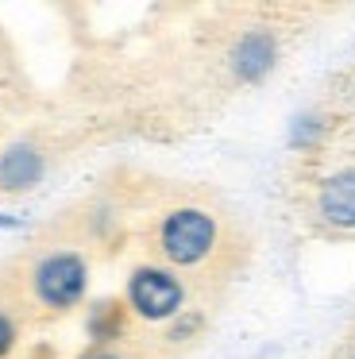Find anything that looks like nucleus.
Returning a JSON list of instances; mask_svg holds the SVG:
<instances>
[{"label": "nucleus", "mask_w": 355, "mask_h": 359, "mask_svg": "<svg viewBox=\"0 0 355 359\" xmlns=\"http://www.w3.org/2000/svg\"><path fill=\"white\" fill-rule=\"evenodd\" d=\"M151 251L154 263H162L174 274H208L216 266H228L236 240H232V224L216 209L174 205L154 220Z\"/></svg>", "instance_id": "1"}, {"label": "nucleus", "mask_w": 355, "mask_h": 359, "mask_svg": "<svg viewBox=\"0 0 355 359\" xmlns=\"http://www.w3.org/2000/svg\"><path fill=\"white\" fill-rule=\"evenodd\" d=\"M20 290L23 302L35 305L43 317H62V313L77 309L89 290V263L77 248L69 243H54V248H39L35 255L23 259L20 271Z\"/></svg>", "instance_id": "2"}, {"label": "nucleus", "mask_w": 355, "mask_h": 359, "mask_svg": "<svg viewBox=\"0 0 355 359\" xmlns=\"http://www.w3.org/2000/svg\"><path fill=\"white\" fill-rule=\"evenodd\" d=\"M185 278L174 271H166L162 263H139L128 274L123 286V305L131 317L147 320V325H170L185 313Z\"/></svg>", "instance_id": "3"}, {"label": "nucleus", "mask_w": 355, "mask_h": 359, "mask_svg": "<svg viewBox=\"0 0 355 359\" xmlns=\"http://www.w3.org/2000/svg\"><path fill=\"white\" fill-rule=\"evenodd\" d=\"M316 212L324 224L340 228V232H355V166H344L321 182Z\"/></svg>", "instance_id": "4"}, {"label": "nucleus", "mask_w": 355, "mask_h": 359, "mask_svg": "<svg viewBox=\"0 0 355 359\" xmlns=\"http://www.w3.org/2000/svg\"><path fill=\"white\" fill-rule=\"evenodd\" d=\"M278 62V43L270 32H247L232 47V74L239 81H262Z\"/></svg>", "instance_id": "5"}, {"label": "nucleus", "mask_w": 355, "mask_h": 359, "mask_svg": "<svg viewBox=\"0 0 355 359\" xmlns=\"http://www.w3.org/2000/svg\"><path fill=\"white\" fill-rule=\"evenodd\" d=\"M46 174V155L31 143H12L0 155V189L8 194H23V189L39 186Z\"/></svg>", "instance_id": "6"}, {"label": "nucleus", "mask_w": 355, "mask_h": 359, "mask_svg": "<svg viewBox=\"0 0 355 359\" xmlns=\"http://www.w3.org/2000/svg\"><path fill=\"white\" fill-rule=\"evenodd\" d=\"M85 328H89V340L97 344V348H105V344H116L123 336V328H128V305L123 302H97L89 309V320H85Z\"/></svg>", "instance_id": "7"}, {"label": "nucleus", "mask_w": 355, "mask_h": 359, "mask_svg": "<svg viewBox=\"0 0 355 359\" xmlns=\"http://www.w3.org/2000/svg\"><path fill=\"white\" fill-rule=\"evenodd\" d=\"M15 344H20V320L12 317V309H4V305H0V359L12 355Z\"/></svg>", "instance_id": "8"}, {"label": "nucleus", "mask_w": 355, "mask_h": 359, "mask_svg": "<svg viewBox=\"0 0 355 359\" xmlns=\"http://www.w3.org/2000/svg\"><path fill=\"white\" fill-rule=\"evenodd\" d=\"M77 359H128V355H123V351L116 348V344H105V348H97V344H93V348H89V351H81Z\"/></svg>", "instance_id": "9"}, {"label": "nucleus", "mask_w": 355, "mask_h": 359, "mask_svg": "<svg viewBox=\"0 0 355 359\" xmlns=\"http://www.w3.org/2000/svg\"><path fill=\"white\" fill-rule=\"evenodd\" d=\"M344 359H355V344H351V348H347V351H344Z\"/></svg>", "instance_id": "10"}]
</instances>
